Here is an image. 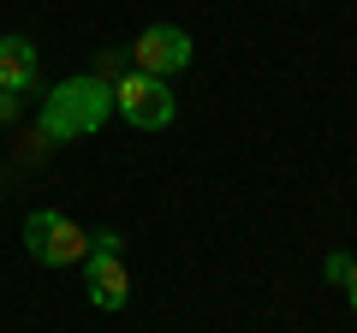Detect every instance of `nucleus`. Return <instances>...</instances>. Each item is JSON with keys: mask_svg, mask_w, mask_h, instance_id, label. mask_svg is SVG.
<instances>
[{"mask_svg": "<svg viewBox=\"0 0 357 333\" xmlns=\"http://www.w3.org/2000/svg\"><path fill=\"white\" fill-rule=\"evenodd\" d=\"M24 250L42 268H72V262L89 256V232L77 226L72 215H60V208H36V215L24 220Z\"/></svg>", "mask_w": 357, "mask_h": 333, "instance_id": "nucleus-1", "label": "nucleus"}, {"mask_svg": "<svg viewBox=\"0 0 357 333\" xmlns=\"http://www.w3.org/2000/svg\"><path fill=\"white\" fill-rule=\"evenodd\" d=\"M114 107L126 125L137 131H167L178 119V95L167 90V77H149V72H126L114 84Z\"/></svg>", "mask_w": 357, "mask_h": 333, "instance_id": "nucleus-2", "label": "nucleus"}, {"mask_svg": "<svg viewBox=\"0 0 357 333\" xmlns=\"http://www.w3.org/2000/svg\"><path fill=\"white\" fill-rule=\"evenodd\" d=\"M107 84L102 77H72L66 90H54V102H48V114H42V131L48 137H84V131H96V119H102V107H107Z\"/></svg>", "mask_w": 357, "mask_h": 333, "instance_id": "nucleus-3", "label": "nucleus"}, {"mask_svg": "<svg viewBox=\"0 0 357 333\" xmlns=\"http://www.w3.org/2000/svg\"><path fill=\"white\" fill-rule=\"evenodd\" d=\"M191 65V36L178 24H149L137 42H131V72H149V77H173Z\"/></svg>", "mask_w": 357, "mask_h": 333, "instance_id": "nucleus-4", "label": "nucleus"}, {"mask_svg": "<svg viewBox=\"0 0 357 333\" xmlns=\"http://www.w3.org/2000/svg\"><path fill=\"white\" fill-rule=\"evenodd\" d=\"M84 286H89V304L96 309H126L131 304V274H126V262H119V250H96V244H89Z\"/></svg>", "mask_w": 357, "mask_h": 333, "instance_id": "nucleus-5", "label": "nucleus"}, {"mask_svg": "<svg viewBox=\"0 0 357 333\" xmlns=\"http://www.w3.org/2000/svg\"><path fill=\"white\" fill-rule=\"evenodd\" d=\"M36 77H42V60H36V42L30 36H0V90H36Z\"/></svg>", "mask_w": 357, "mask_h": 333, "instance_id": "nucleus-6", "label": "nucleus"}, {"mask_svg": "<svg viewBox=\"0 0 357 333\" xmlns=\"http://www.w3.org/2000/svg\"><path fill=\"white\" fill-rule=\"evenodd\" d=\"M126 72H131V60H126V54H114V48H102V54H96V77H102V84H119Z\"/></svg>", "mask_w": 357, "mask_h": 333, "instance_id": "nucleus-7", "label": "nucleus"}, {"mask_svg": "<svg viewBox=\"0 0 357 333\" xmlns=\"http://www.w3.org/2000/svg\"><path fill=\"white\" fill-rule=\"evenodd\" d=\"M321 274H328L333 286H345V274H351V256H345V250H333V256L321 262Z\"/></svg>", "mask_w": 357, "mask_h": 333, "instance_id": "nucleus-8", "label": "nucleus"}, {"mask_svg": "<svg viewBox=\"0 0 357 333\" xmlns=\"http://www.w3.org/2000/svg\"><path fill=\"white\" fill-rule=\"evenodd\" d=\"M18 114H24V95H13V90H0V125H13Z\"/></svg>", "mask_w": 357, "mask_h": 333, "instance_id": "nucleus-9", "label": "nucleus"}, {"mask_svg": "<svg viewBox=\"0 0 357 333\" xmlns=\"http://www.w3.org/2000/svg\"><path fill=\"white\" fill-rule=\"evenodd\" d=\"M89 244H96V250H126V238H119L114 226H102V232H89Z\"/></svg>", "mask_w": 357, "mask_h": 333, "instance_id": "nucleus-10", "label": "nucleus"}, {"mask_svg": "<svg viewBox=\"0 0 357 333\" xmlns=\"http://www.w3.org/2000/svg\"><path fill=\"white\" fill-rule=\"evenodd\" d=\"M345 297H351V309H357V256H351V274H345Z\"/></svg>", "mask_w": 357, "mask_h": 333, "instance_id": "nucleus-11", "label": "nucleus"}]
</instances>
